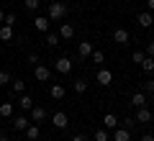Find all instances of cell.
<instances>
[{"label": "cell", "mask_w": 154, "mask_h": 141, "mask_svg": "<svg viewBox=\"0 0 154 141\" xmlns=\"http://www.w3.org/2000/svg\"><path fill=\"white\" fill-rule=\"evenodd\" d=\"M90 59H93L95 64H103V59H105V57H103V51H93V54H90Z\"/></svg>", "instance_id": "f1b7e54d"}, {"label": "cell", "mask_w": 154, "mask_h": 141, "mask_svg": "<svg viewBox=\"0 0 154 141\" xmlns=\"http://www.w3.org/2000/svg\"><path fill=\"white\" fill-rule=\"evenodd\" d=\"M131 105H134V108L146 105V92H134V95H131Z\"/></svg>", "instance_id": "9a60e30c"}, {"label": "cell", "mask_w": 154, "mask_h": 141, "mask_svg": "<svg viewBox=\"0 0 154 141\" xmlns=\"http://www.w3.org/2000/svg\"><path fill=\"white\" fill-rule=\"evenodd\" d=\"M3 23H5V26H16V16H13V13H8V16H5V21H3Z\"/></svg>", "instance_id": "d6a6232c"}, {"label": "cell", "mask_w": 154, "mask_h": 141, "mask_svg": "<svg viewBox=\"0 0 154 141\" xmlns=\"http://www.w3.org/2000/svg\"><path fill=\"white\" fill-rule=\"evenodd\" d=\"M146 57H152V59H154V38L146 44Z\"/></svg>", "instance_id": "836d02e7"}, {"label": "cell", "mask_w": 154, "mask_h": 141, "mask_svg": "<svg viewBox=\"0 0 154 141\" xmlns=\"http://www.w3.org/2000/svg\"><path fill=\"white\" fill-rule=\"evenodd\" d=\"M51 126H54V128H67V126H69V118H67L64 110H57V113L51 115Z\"/></svg>", "instance_id": "277c9868"}, {"label": "cell", "mask_w": 154, "mask_h": 141, "mask_svg": "<svg viewBox=\"0 0 154 141\" xmlns=\"http://www.w3.org/2000/svg\"><path fill=\"white\" fill-rule=\"evenodd\" d=\"M67 18V5L62 0H51L49 3V21H62Z\"/></svg>", "instance_id": "6da1fadb"}, {"label": "cell", "mask_w": 154, "mask_h": 141, "mask_svg": "<svg viewBox=\"0 0 154 141\" xmlns=\"http://www.w3.org/2000/svg\"><path fill=\"white\" fill-rule=\"evenodd\" d=\"M141 141H154V136H152V133H144V136H141Z\"/></svg>", "instance_id": "8d00e7d4"}, {"label": "cell", "mask_w": 154, "mask_h": 141, "mask_svg": "<svg viewBox=\"0 0 154 141\" xmlns=\"http://www.w3.org/2000/svg\"><path fill=\"white\" fill-rule=\"evenodd\" d=\"M113 141H131V131L128 128H113Z\"/></svg>", "instance_id": "8fae6325"}, {"label": "cell", "mask_w": 154, "mask_h": 141, "mask_svg": "<svg viewBox=\"0 0 154 141\" xmlns=\"http://www.w3.org/2000/svg\"><path fill=\"white\" fill-rule=\"evenodd\" d=\"M23 133H26V141H36L38 136H41V131H38V126H36V123H28Z\"/></svg>", "instance_id": "7c38bea8"}, {"label": "cell", "mask_w": 154, "mask_h": 141, "mask_svg": "<svg viewBox=\"0 0 154 141\" xmlns=\"http://www.w3.org/2000/svg\"><path fill=\"white\" fill-rule=\"evenodd\" d=\"M131 126H136V118H131V115H128V118L123 121V128H128V131H131Z\"/></svg>", "instance_id": "1f68e13d"}, {"label": "cell", "mask_w": 154, "mask_h": 141, "mask_svg": "<svg viewBox=\"0 0 154 141\" xmlns=\"http://www.w3.org/2000/svg\"><path fill=\"white\" fill-rule=\"evenodd\" d=\"M11 80H13V77L8 75V72H3V69H0V87H5V85H11Z\"/></svg>", "instance_id": "83f0119b"}, {"label": "cell", "mask_w": 154, "mask_h": 141, "mask_svg": "<svg viewBox=\"0 0 154 141\" xmlns=\"http://www.w3.org/2000/svg\"><path fill=\"white\" fill-rule=\"evenodd\" d=\"M110 136H108V128H98L95 131V141H108Z\"/></svg>", "instance_id": "484cf974"}, {"label": "cell", "mask_w": 154, "mask_h": 141, "mask_svg": "<svg viewBox=\"0 0 154 141\" xmlns=\"http://www.w3.org/2000/svg\"><path fill=\"white\" fill-rule=\"evenodd\" d=\"M46 44H49L51 49H57L59 46V33H46Z\"/></svg>", "instance_id": "d4e9b609"}, {"label": "cell", "mask_w": 154, "mask_h": 141, "mask_svg": "<svg viewBox=\"0 0 154 141\" xmlns=\"http://www.w3.org/2000/svg\"><path fill=\"white\" fill-rule=\"evenodd\" d=\"M0 115L3 118H11L13 115V103H0Z\"/></svg>", "instance_id": "cb8c5ba5"}, {"label": "cell", "mask_w": 154, "mask_h": 141, "mask_svg": "<svg viewBox=\"0 0 154 141\" xmlns=\"http://www.w3.org/2000/svg\"><path fill=\"white\" fill-rule=\"evenodd\" d=\"M103 123H105V128H108V131L118 128V118H116L113 113H105V115H103Z\"/></svg>", "instance_id": "ac0fdd59"}, {"label": "cell", "mask_w": 154, "mask_h": 141, "mask_svg": "<svg viewBox=\"0 0 154 141\" xmlns=\"http://www.w3.org/2000/svg\"><path fill=\"white\" fill-rule=\"evenodd\" d=\"M152 118H154V113L146 108V105H141V108L136 110V123H152Z\"/></svg>", "instance_id": "8992f818"}, {"label": "cell", "mask_w": 154, "mask_h": 141, "mask_svg": "<svg viewBox=\"0 0 154 141\" xmlns=\"http://www.w3.org/2000/svg\"><path fill=\"white\" fill-rule=\"evenodd\" d=\"M72 141H88V139H85V133H75V136H72Z\"/></svg>", "instance_id": "d590c367"}, {"label": "cell", "mask_w": 154, "mask_h": 141, "mask_svg": "<svg viewBox=\"0 0 154 141\" xmlns=\"http://www.w3.org/2000/svg\"><path fill=\"white\" fill-rule=\"evenodd\" d=\"M146 5H149V13L154 11V0H146Z\"/></svg>", "instance_id": "74e56055"}, {"label": "cell", "mask_w": 154, "mask_h": 141, "mask_svg": "<svg viewBox=\"0 0 154 141\" xmlns=\"http://www.w3.org/2000/svg\"><path fill=\"white\" fill-rule=\"evenodd\" d=\"M136 23H139V26H141V28H149V26H152V13H149V11H144V13H139V16H136Z\"/></svg>", "instance_id": "5bb4252c"}, {"label": "cell", "mask_w": 154, "mask_h": 141, "mask_svg": "<svg viewBox=\"0 0 154 141\" xmlns=\"http://www.w3.org/2000/svg\"><path fill=\"white\" fill-rule=\"evenodd\" d=\"M141 92H149V95H154V80H146L144 82V90Z\"/></svg>", "instance_id": "f546056e"}, {"label": "cell", "mask_w": 154, "mask_h": 141, "mask_svg": "<svg viewBox=\"0 0 154 141\" xmlns=\"http://www.w3.org/2000/svg\"><path fill=\"white\" fill-rule=\"evenodd\" d=\"M26 126H28L26 115H16V118H13V128H16V131H26Z\"/></svg>", "instance_id": "ffe728a7"}, {"label": "cell", "mask_w": 154, "mask_h": 141, "mask_svg": "<svg viewBox=\"0 0 154 141\" xmlns=\"http://www.w3.org/2000/svg\"><path fill=\"white\" fill-rule=\"evenodd\" d=\"M49 95H51V98H54V100H62V98H64V95H67V90H64V87H62V85H51Z\"/></svg>", "instance_id": "d6986e66"}, {"label": "cell", "mask_w": 154, "mask_h": 141, "mask_svg": "<svg viewBox=\"0 0 154 141\" xmlns=\"http://www.w3.org/2000/svg\"><path fill=\"white\" fill-rule=\"evenodd\" d=\"M18 108H21L23 113L33 108V98H31V95H28V92H23V95H21V100H18Z\"/></svg>", "instance_id": "4fadbf2b"}, {"label": "cell", "mask_w": 154, "mask_h": 141, "mask_svg": "<svg viewBox=\"0 0 154 141\" xmlns=\"http://www.w3.org/2000/svg\"><path fill=\"white\" fill-rule=\"evenodd\" d=\"M54 69L59 72V75H69L72 72V59L69 57H59V59L54 62Z\"/></svg>", "instance_id": "3957f363"}, {"label": "cell", "mask_w": 154, "mask_h": 141, "mask_svg": "<svg viewBox=\"0 0 154 141\" xmlns=\"http://www.w3.org/2000/svg\"><path fill=\"white\" fill-rule=\"evenodd\" d=\"M26 62H28V64H33V67H36V64H38V54H28V59H26Z\"/></svg>", "instance_id": "e575fe53"}, {"label": "cell", "mask_w": 154, "mask_h": 141, "mask_svg": "<svg viewBox=\"0 0 154 141\" xmlns=\"http://www.w3.org/2000/svg\"><path fill=\"white\" fill-rule=\"evenodd\" d=\"M75 92H80V95H82V92H88V80H82V77H80V80H75Z\"/></svg>", "instance_id": "603a6c76"}, {"label": "cell", "mask_w": 154, "mask_h": 141, "mask_svg": "<svg viewBox=\"0 0 154 141\" xmlns=\"http://www.w3.org/2000/svg\"><path fill=\"white\" fill-rule=\"evenodd\" d=\"M31 118H33V123H41V121L46 118V108L44 105H33L31 108Z\"/></svg>", "instance_id": "30bf717a"}, {"label": "cell", "mask_w": 154, "mask_h": 141, "mask_svg": "<svg viewBox=\"0 0 154 141\" xmlns=\"http://www.w3.org/2000/svg\"><path fill=\"white\" fill-rule=\"evenodd\" d=\"M49 18H46V16H36V18H33V28H36V31H41V33H46V31H49Z\"/></svg>", "instance_id": "52a82bcc"}, {"label": "cell", "mask_w": 154, "mask_h": 141, "mask_svg": "<svg viewBox=\"0 0 154 141\" xmlns=\"http://www.w3.org/2000/svg\"><path fill=\"white\" fill-rule=\"evenodd\" d=\"M36 141H41V139H36Z\"/></svg>", "instance_id": "b9f144b4"}, {"label": "cell", "mask_w": 154, "mask_h": 141, "mask_svg": "<svg viewBox=\"0 0 154 141\" xmlns=\"http://www.w3.org/2000/svg\"><path fill=\"white\" fill-rule=\"evenodd\" d=\"M0 141H11V139H8V136H0Z\"/></svg>", "instance_id": "ab89813d"}, {"label": "cell", "mask_w": 154, "mask_h": 141, "mask_svg": "<svg viewBox=\"0 0 154 141\" xmlns=\"http://www.w3.org/2000/svg\"><path fill=\"white\" fill-rule=\"evenodd\" d=\"M41 5V0H26V11H36Z\"/></svg>", "instance_id": "4dcf8cb0"}, {"label": "cell", "mask_w": 154, "mask_h": 141, "mask_svg": "<svg viewBox=\"0 0 154 141\" xmlns=\"http://www.w3.org/2000/svg\"><path fill=\"white\" fill-rule=\"evenodd\" d=\"M3 21H5V13H3V11H0V23H3Z\"/></svg>", "instance_id": "f35d334b"}, {"label": "cell", "mask_w": 154, "mask_h": 141, "mask_svg": "<svg viewBox=\"0 0 154 141\" xmlns=\"http://www.w3.org/2000/svg\"><path fill=\"white\" fill-rule=\"evenodd\" d=\"M152 21H154V11H152Z\"/></svg>", "instance_id": "60d3db41"}, {"label": "cell", "mask_w": 154, "mask_h": 141, "mask_svg": "<svg viewBox=\"0 0 154 141\" xmlns=\"http://www.w3.org/2000/svg\"><path fill=\"white\" fill-rule=\"evenodd\" d=\"M75 36V26H69V23H62V28H59V38H69Z\"/></svg>", "instance_id": "e0dca14e"}, {"label": "cell", "mask_w": 154, "mask_h": 141, "mask_svg": "<svg viewBox=\"0 0 154 141\" xmlns=\"http://www.w3.org/2000/svg\"><path fill=\"white\" fill-rule=\"evenodd\" d=\"M95 80H98V85L108 87L110 82H113V72H110V69H105V67H103V69H98V75H95Z\"/></svg>", "instance_id": "5b68a950"}, {"label": "cell", "mask_w": 154, "mask_h": 141, "mask_svg": "<svg viewBox=\"0 0 154 141\" xmlns=\"http://www.w3.org/2000/svg\"><path fill=\"white\" fill-rule=\"evenodd\" d=\"M0 41H13V26L0 23Z\"/></svg>", "instance_id": "2e32d148"}, {"label": "cell", "mask_w": 154, "mask_h": 141, "mask_svg": "<svg viewBox=\"0 0 154 141\" xmlns=\"http://www.w3.org/2000/svg\"><path fill=\"white\" fill-rule=\"evenodd\" d=\"M33 77H36L38 82H49L51 80V69L46 64H36V67H33Z\"/></svg>", "instance_id": "7a4b0ae2"}, {"label": "cell", "mask_w": 154, "mask_h": 141, "mask_svg": "<svg viewBox=\"0 0 154 141\" xmlns=\"http://www.w3.org/2000/svg\"><path fill=\"white\" fill-rule=\"evenodd\" d=\"M113 41L123 46V44H128V41H131V36H128V31H126V28H116V31H113Z\"/></svg>", "instance_id": "ba28073f"}, {"label": "cell", "mask_w": 154, "mask_h": 141, "mask_svg": "<svg viewBox=\"0 0 154 141\" xmlns=\"http://www.w3.org/2000/svg\"><path fill=\"white\" fill-rule=\"evenodd\" d=\"M144 59H146V54H144V51H134V54H131V62H134V64H141Z\"/></svg>", "instance_id": "4316f807"}, {"label": "cell", "mask_w": 154, "mask_h": 141, "mask_svg": "<svg viewBox=\"0 0 154 141\" xmlns=\"http://www.w3.org/2000/svg\"><path fill=\"white\" fill-rule=\"evenodd\" d=\"M11 87H13V92H18V95L26 92V82L23 80H11Z\"/></svg>", "instance_id": "7402d4cb"}, {"label": "cell", "mask_w": 154, "mask_h": 141, "mask_svg": "<svg viewBox=\"0 0 154 141\" xmlns=\"http://www.w3.org/2000/svg\"><path fill=\"white\" fill-rule=\"evenodd\" d=\"M139 67L144 69V75H152V72H154V59H152V57H146V59H144Z\"/></svg>", "instance_id": "44dd1931"}, {"label": "cell", "mask_w": 154, "mask_h": 141, "mask_svg": "<svg viewBox=\"0 0 154 141\" xmlns=\"http://www.w3.org/2000/svg\"><path fill=\"white\" fill-rule=\"evenodd\" d=\"M93 51H95V49H93V44H90V41H80V46H77V54H80V59H88Z\"/></svg>", "instance_id": "9c48e42d"}]
</instances>
